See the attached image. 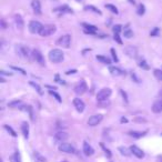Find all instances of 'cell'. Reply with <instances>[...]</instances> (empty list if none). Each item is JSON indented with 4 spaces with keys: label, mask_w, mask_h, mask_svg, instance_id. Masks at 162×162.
Returning a JSON list of instances; mask_svg holds the SVG:
<instances>
[{
    "label": "cell",
    "mask_w": 162,
    "mask_h": 162,
    "mask_svg": "<svg viewBox=\"0 0 162 162\" xmlns=\"http://www.w3.org/2000/svg\"><path fill=\"white\" fill-rule=\"evenodd\" d=\"M63 52L60 49H53L49 52V60L53 63H59L63 60Z\"/></svg>",
    "instance_id": "cell-1"
},
{
    "label": "cell",
    "mask_w": 162,
    "mask_h": 162,
    "mask_svg": "<svg viewBox=\"0 0 162 162\" xmlns=\"http://www.w3.org/2000/svg\"><path fill=\"white\" fill-rule=\"evenodd\" d=\"M16 52L21 58H30V50H29L28 47L22 46V45H17L16 46Z\"/></svg>",
    "instance_id": "cell-2"
},
{
    "label": "cell",
    "mask_w": 162,
    "mask_h": 162,
    "mask_svg": "<svg viewBox=\"0 0 162 162\" xmlns=\"http://www.w3.org/2000/svg\"><path fill=\"white\" fill-rule=\"evenodd\" d=\"M56 26L53 25H46L42 27V29H41V31L39 32V35L41 36V37H48V36H51L53 35L55 32H56Z\"/></svg>",
    "instance_id": "cell-3"
},
{
    "label": "cell",
    "mask_w": 162,
    "mask_h": 162,
    "mask_svg": "<svg viewBox=\"0 0 162 162\" xmlns=\"http://www.w3.org/2000/svg\"><path fill=\"white\" fill-rule=\"evenodd\" d=\"M111 93L112 91L110 88H103L97 93V99H98V101H103V100H106L111 96Z\"/></svg>",
    "instance_id": "cell-4"
},
{
    "label": "cell",
    "mask_w": 162,
    "mask_h": 162,
    "mask_svg": "<svg viewBox=\"0 0 162 162\" xmlns=\"http://www.w3.org/2000/svg\"><path fill=\"white\" fill-rule=\"evenodd\" d=\"M57 43L62 48H69L71 43V36L70 35H65L60 37L58 40H57Z\"/></svg>",
    "instance_id": "cell-5"
},
{
    "label": "cell",
    "mask_w": 162,
    "mask_h": 162,
    "mask_svg": "<svg viewBox=\"0 0 162 162\" xmlns=\"http://www.w3.org/2000/svg\"><path fill=\"white\" fill-rule=\"evenodd\" d=\"M42 27L43 26L41 25L39 21H36V20H32L29 22V31H30L31 33H39L42 29Z\"/></svg>",
    "instance_id": "cell-6"
},
{
    "label": "cell",
    "mask_w": 162,
    "mask_h": 162,
    "mask_svg": "<svg viewBox=\"0 0 162 162\" xmlns=\"http://www.w3.org/2000/svg\"><path fill=\"white\" fill-rule=\"evenodd\" d=\"M59 151L65 152V153H75V147L70 144V143H67V142H61L59 144Z\"/></svg>",
    "instance_id": "cell-7"
},
{
    "label": "cell",
    "mask_w": 162,
    "mask_h": 162,
    "mask_svg": "<svg viewBox=\"0 0 162 162\" xmlns=\"http://www.w3.org/2000/svg\"><path fill=\"white\" fill-rule=\"evenodd\" d=\"M32 58H33L39 65L45 66V63H46V62H45V57H43V55H42L38 49H35V50L32 51Z\"/></svg>",
    "instance_id": "cell-8"
},
{
    "label": "cell",
    "mask_w": 162,
    "mask_h": 162,
    "mask_svg": "<svg viewBox=\"0 0 162 162\" xmlns=\"http://www.w3.org/2000/svg\"><path fill=\"white\" fill-rule=\"evenodd\" d=\"M87 91V83L85 80H81L80 82H78L75 87V92L77 95H83L85 92Z\"/></svg>",
    "instance_id": "cell-9"
},
{
    "label": "cell",
    "mask_w": 162,
    "mask_h": 162,
    "mask_svg": "<svg viewBox=\"0 0 162 162\" xmlns=\"http://www.w3.org/2000/svg\"><path fill=\"white\" fill-rule=\"evenodd\" d=\"M102 119H103L102 114H95V116H91L89 118V120H88V124H89L90 127L98 126V124L102 121Z\"/></svg>",
    "instance_id": "cell-10"
},
{
    "label": "cell",
    "mask_w": 162,
    "mask_h": 162,
    "mask_svg": "<svg viewBox=\"0 0 162 162\" xmlns=\"http://www.w3.org/2000/svg\"><path fill=\"white\" fill-rule=\"evenodd\" d=\"M124 52L128 57L130 58H137L138 56V49L134 46H128L124 48Z\"/></svg>",
    "instance_id": "cell-11"
},
{
    "label": "cell",
    "mask_w": 162,
    "mask_h": 162,
    "mask_svg": "<svg viewBox=\"0 0 162 162\" xmlns=\"http://www.w3.org/2000/svg\"><path fill=\"white\" fill-rule=\"evenodd\" d=\"M73 106H75V108L77 109V111H78V112H83L85 108H86L85 102L82 101L81 99H79V98L73 99Z\"/></svg>",
    "instance_id": "cell-12"
},
{
    "label": "cell",
    "mask_w": 162,
    "mask_h": 162,
    "mask_svg": "<svg viewBox=\"0 0 162 162\" xmlns=\"http://www.w3.org/2000/svg\"><path fill=\"white\" fill-rule=\"evenodd\" d=\"M152 112H154V113H160L162 112V98L160 99H158L156 101L153 102V104H152Z\"/></svg>",
    "instance_id": "cell-13"
},
{
    "label": "cell",
    "mask_w": 162,
    "mask_h": 162,
    "mask_svg": "<svg viewBox=\"0 0 162 162\" xmlns=\"http://www.w3.org/2000/svg\"><path fill=\"white\" fill-rule=\"evenodd\" d=\"M130 150H131V153H133V156H136L139 159H142V158L144 157V152L142 151L139 147H137V146H131Z\"/></svg>",
    "instance_id": "cell-14"
},
{
    "label": "cell",
    "mask_w": 162,
    "mask_h": 162,
    "mask_svg": "<svg viewBox=\"0 0 162 162\" xmlns=\"http://www.w3.org/2000/svg\"><path fill=\"white\" fill-rule=\"evenodd\" d=\"M83 152H85V154L86 156H88V157H90V156H92L93 154V152H95V150H93V148L88 143L87 141L83 142Z\"/></svg>",
    "instance_id": "cell-15"
},
{
    "label": "cell",
    "mask_w": 162,
    "mask_h": 162,
    "mask_svg": "<svg viewBox=\"0 0 162 162\" xmlns=\"http://www.w3.org/2000/svg\"><path fill=\"white\" fill-rule=\"evenodd\" d=\"M31 7L37 15H40L41 14V4L39 0H32L31 2Z\"/></svg>",
    "instance_id": "cell-16"
},
{
    "label": "cell",
    "mask_w": 162,
    "mask_h": 162,
    "mask_svg": "<svg viewBox=\"0 0 162 162\" xmlns=\"http://www.w3.org/2000/svg\"><path fill=\"white\" fill-rule=\"evenodd\" d=\"M15 23L17 26V28L18 29H22L23 27H25V22H23V19H22V17L20 15H16L15 16Z\"/></svg>",
    "instance_id": "cell-17"
},
{
    "label": "cell",
    "mask_w": 162,
    "mask_h": 162,
    "mask_svg": "<svg viewBox=\"0 0 162 162\" xmlns=\"http://www.w3.org/2000/svg\"><path fill=\"white\" fill-rule=\"evenodd\" d=\"M83 27H85V31H86L87 33H96L97 31H98V28H97L96 26H92V25H88V23H83Z\"/></svg>",
    "instance_id": "cell-18"
},
{
    "label": "cell",
    "mask_w": 162,
    "mask_h": 162,
    "mask_svg": "<svg viewBox=\"0 0 162 162\" xmlns=\"http://www.w3.org/2000/svg\"><path fill=\"white\" fill-rule=\"evenodd\" d=\"M56 140L57 141H59L61 143V142H65L69 138V136H68V133L67 132H58L56 134Z\"/></svg>",
    "instance_id": "cell-19"
},
{
    "label": "cell",
    "mask_w": 162,
    "mask_h": 162,
    "mask_svg": "<svg viewBox=\"0 0 162 162\" xmlns=\"http://www.w3.org/2000/svg\"><path fill=\"white\" fill-rule=\"evenodd\" d=\"M21 131H22V134L26 139L29 138V124L27 122H22L21 124Z\"/></svg>",
    "instance_id": "cell-20"
},
{
    "label": "cell",
    "mask_w": 162,
    "mask_h": 162,
    "mask_svg": "<svg viewBox=\"0 0 162 162\" xmlns=\"http://www.w3.org/2000/svg\"><path fill=\"white\" fill-rule=\"evenodd\" d=\"M109 71L111 72L112 76H116V77L123 75L122 70H121V69H119L118 67H112V66H110V67H109Z\"/></svg>",
    "instance_id": "cell-21"
},
{
    "label": "cell",
    "mask_w": 162,
    "mask_h": 162,
    "mask_svg": "<svg viewBox=\"0 0 162 162\" xmlns=\"http://www.w3.org/2000/svg\"><path fill=\"white\" fill-rule=\"evenodd\" d=\"M148 131H130L129 132V136L136 138V139H139V138H142L143 136L147 134Z\"/></svg>",
    "instance_id": "cell-22"
},
{
    "label": "cell",
    "mask_w": 162,
    "mask_h": 162,
    "mask_svg": "<svg viewBox=\"0 0 162 162\" xmlns=\"http://www.w3.org/2000/svg\"><path fill=\"white\" fill-rule=\"evenodd\" d=\"M118 150L120 151V153H121L122 156H126V157H129V156L131 154V150L128 149V148H126V147H119Z\"/></svg>",
    "instance_id": "cell-23"
},
{
    "label": "cell",
    "mask_w": 162,
    "mask_h": 162,
    "mask_svg": "<svg viewBox=\"0 0 162 162\" xmlns=\"http://www.w3.org/2000/svg\"><path fill=\"white\" fill-rule=\"evenodd\" d=\"M29 85H30L31 87H33L36 90H37V92L40 95V96H42L43 95V91H42V89H41V87L38 85V83H36V82H33V81H30L29 82Z\"/></svg>",
    "instance_id": "cell-24"
},
{
    "label": "cell",
    "mask_w": 162,
    "mask_h": 162,
    "mask_svg": "<svg viewBox=\"0 0 162 162\" xmlns=\"http://www.w3.org/2000/svg\"><path fill=\"white\" fill-rule=\"evenodd\" d=\"M85 9H86V10L93 11V12H95V14H98V15H102V12H101V11L99 10V9H98V8H96V7H95V6H91V5L86 6V7H85Z\"/></svg>",
    "instance_id": "cell-25"
},
{
    "label": "cell",
    "mask_w": 162,
    "mask_h": 162,
    "mask_svg": "<svg viewBox=\"0 0 162 162\" xmlns=\"http://www.w3.org/2000/svg\"><path fill=\"white\" fill-rule=\"evenodd\" d=\"M97 60L101 61V62L106 63V65H110L111 63V60L108 57H104V56H97Z\"/></svg>",
    "instance_id": "cell-26"
},
{
    "label": "cell",
    "mask_w": 162,
    "mask_h": 162,
    "mask_svg": "<svg viewBox=\"0 0 162 162\" xmlns=\"http://www.w3.org/2000/svg\"><path fill=\"white\" fill-rule=\"evenodd\" d=\"M108 10H110L112 12V14H116V15H118L119 14V11H118V9H117V7L116 6H113V5H110V4H108V5L104 6Z\"/></svg>",
    "instance_id": "cell-27"
},
{
    "label": "cell",
    "mask_w": 162,
    "mask_h": 162,
    "mask_svg": "<svg viewBox=\"0 0 162 162\" xmlns=\"http://www.w3.org/2000/svg\"><path fill=\"white\" fill-rule=\"evenodd\" d=\"M22 104V102L20 100H14V101H11L8 103V107H10V108H18V107H20Z\"/></svg>",
    "instance_id": "cell-28"
},
{
    "label": "cell",
    "mask_w": 162,
    "mask_h": 162,
    "mask_svg": "<svg viewBox=\"0 0 162 162\" xmlns=\"http://www.w3.org/2000/svg\"><path fill=\"white\" fill-rule=\"evenodd\" d=\"M144 12H146V7L142 5V4H140V5L138 6L137 14H138L139 16H142V15H144Z\"/></svg>",
    "instance_id": "cell-29"
},
{
    "label": "cell",
    "mask_w": 162,
    "mask_h": 162,
    "mask_svg": "<svg viewBox=\"0 0 162 162\" xmlns=\"http://www.w3.org/2000/svg\"><path fill=\"white\" fill-rule=\"evenodd\" d=\"M4 128H5L6 130H7V131L10 133L12 137H17V133H16V131L14 130V129H12V128L10 127V126H8V124H5V126H4Z\"/></svg>",
    "instance_id": "cell-30"
},
{
    "label": "cell",
    "mask_w": 162,
    "mask_h": 162,
    "mask_svg": "<svg viewBox=\"0 0 162 162\" xmlns=\"http://www.w3.org/2000/svg\"><path fill=\"white\" fill-rule=\"evenodd\" d=\"M124 37L127 38H132L133 37V31L130 29V28H124Z\"/></svg>",
    "instance_id": "cell-31"
},
{
    "label": "cell",
    "mask_w": 162,
    "mask_h": 162,
    "mask_svg": "<svg viewBox=\"0 0 162 162\" xmlns=\"http://www.w3.org/2000/svg\"><path fill=\"white\" fill-rule=\"evenodd\" d=\"M153 73H154V77L157 78L158 80L162 81V70H159V69H156V70L153 71Z\"/></svg>",
    "instance_id": "cell-32"
},
{
    "label": "cell",
    "mask_w": 162,
    "mask_h": 162,
    "mask_svg": "<svg viewBox=\"0 0 162 162\" xmlns=\"http://www.w3.org/2000/svg\"><path fill=\"white\" fill-rule=\"evenodd\" d=\"M139 67L140 68H142V69H144V70H148L149 69V65H148L147 62H146V60H141L140 62H139Z\"/></svg>",
    "instance_id": "cell-33"
},
{
    "label": "cell",
    "mask_w": 162,
    "mask_h": 162,
    "mask_svg": "<svg viewBox=\"0 0 162 162\" xmlns=\"http://www.w3.org/2000/svg\"><path fill=\"white\" fill-rule=\"evenodd\" d=\"M100 146H101V148H102V150H103V151H104V153H106V156L108 158H111V152H110V150H109V149H107L106 147H104V146H103V143H101V144H100Z\"/></svg>",
    "instance_id": "cell-34"
},
{
    "label": "cell",
    "mask_w": 162,
    "mask_h": 162,
    "mask_svg": "<svg viewBox=\"0 0 162 162\" xmlns=\"http://www.w3.org/2000/svg\"><path fill=\"white\" fill-rule=\"evenodd\" d=\"M12 70H15V71H18V72H20L21 75H23V76H26L27 75V72H26L23 69H21V68H18V67H14V66H11L10 67Z\"/></svg>",
    "instance_id": "cell-35"
},
{
    "label": "cell",
    "mask_w": 162,
    "mask_h": 162,
    "mask_svg": "<svg viewBox=\"0 0 162 162\" xmlns=\"http://www.w3.org/2000/svg\"><path fill=\"white\" fill-rule=\"evenodd\" d=\"M49 93H50L51 96L55 97V98L57 99V101H58V102H61V101H62V100H61V97L59 96V95H58V93H57L56 91H52V90H50V91H49Z\"/></svg>",
    "instance_id": "cell-36"
},
{
    "label": "cell",
    "mask_w": 162,
    "mask_h": 162,
    "mask_svg": "<svg viewBox=\"0 0 162 162\" xmlns=\"http://www.w3.org/2000/svg\"><path fill=\"white\" fill-rule=\"evenodd\" d=\"M159 32H160V29H159L158 27H156V28H153V30L150 32V36H151V37H156V36L159 35Z\"/></svg>",
    "instance_id": "cell-37"
},
{
    "label": "cell",
    "mask_w": 162,
    "mask_h": 162,
    "mask_svg": "<svg viewBox=\"0 0 162 162\" xmlns=\"http://www.w3.org/2000/svg\"><path fill=\"white\" fill-rule=\"evenodd\" d=\"M121 26L120 25H117V26H114V27H113V32H114V33H120V31H121Z\"/></svg>",
    "instance_id": "cell-38"
},
{
    "label": "cell",
    "mask_w": 162,
    "mask_h": 162,
    "mask_svg": "<svg viewBox=\"0 0 162 162\" xmlns=\"http://www.w3.org/2000/svg\"><path fill=\"white\" fill-rule=\"evenodd\" d=\"M111 55H112V57H113V60L116 61V62H118L119 61V59H118V56H117V52H116V50L114 49H111Z\"/></svg>",
    "instance_id": "cell-39"
},
{
    "label": "cell",
    "mask_w": 162,
    "mask_h": 162,
    "mask_svg": "<svg viewBox=\"0 0 162 162\" xmlns=\"http://www.w3.org/2000/svg\"><path fill=\"white\" fill-rule=\"evenodd\" d=\"M35 157L38 159V161H46V159L42 157V156H40L38 152H35Z\"/></svg>",
    "instance_id": "cell-40"
},
{
    "label": "cell",
    "mask_w": 162,
    "mask_h": 162,
    "mask_svg": "<svg viewBox=\"0 0 162 162\" xmlns=\"http://www.w3.org/2000/svg\"><path fill=\"white\" fill-rule=\"evenodd\" d=\"M15 162H21V158H20V153L17 151L15 153Z\"/></svg>",
    "instance_id": "cell-41"
},
{
    "label": "cell",
    "mask_w": 162,
    "mask_h": 162,
    "mask_svg": "<svg viewBox=\"0 0 162 162\" xmlns=\"http://www.w3.org/2000/svg\"><path fill=\"white\" fill-rule=\"evenodd\" d=\"M114 40L118 42V43H120V45H122V40L120 39V36H119V33H114Z\"/></svg>",
    "instance_id": "cell-42"
},
{
    "label": "cell",
    "mask_w": 162,
    "mask_h": 162,
    "mask_svg": "<svg viewBox=\"0 0 162 162\" xmlns=\"http://www.w3.org/2000/svg\"><path fill=\"white\" fill-rule=\"evenodd\" d=\"M120 93H121V95H122V97H123V98H124V101H126V102H128V97H127V93H126V92L123 91V90H122V89H120Z\"/></svg>",
    "instance_id": "cell-43"
},
{
    "label": "cell",
    "mask_w": 162,
    "mask_h": 162,
    "mask_svg": "<svg viewBox=\"0 0 162 162\" xmlns=\"http://www.w3.org/2000/svg\"><path fill=\"white\" fill-rule=\"evenodd\" d=\"M134 121H137V122H146V120H144V119H140V118H136V119H134Z\"/></svg>",
    "instance_id": "cell-44"
},
{
    "label": "cell",
    "mask_w": 162,
    "mask_h": 162,
    "mask_svg": "<svg viewBox=\"0 0 162 162\" xmlns=\"http://www.w3.org/2000/svg\"><path fill=\"white\" fill-rule=\"evenodd\" d=\"M77 70H68L66 72V75H71V73H76Z\"/></svg>",
    "instance_id": "cell-45"
},
{
    "label": "cell",
    "mask_w": 162,
    "mask_h": 162,
    "mask_svg": "<svg viewBox=\"0 0 162 162\" xmlns=\"http://www.w3.org/2000/svg\"><path fill=\"white\" fill-rule=\"evenodd\" d=\"M1 25H2V28H4V29H6V28H7V25H6V22H5V20H4V19L1 20Z\"/></svg>",
    "instance_id": "cell-46"
},
{
    "label": "cell",
    "mask_w": 162,
    "mask_h": 162,
    "mask_svg": "<svg viewBox=\"0 0 162 162\" xmlns=\"http://www.w3.org/2000/svg\"><path fill=\"white\" fill-rule=\"evenodd\" d=\"M121 122H128V120L126 119V118H122V119H121Z\"/></svg>",
    "instance_id": "cell-47"
},
{
    "label": "cell",
    "mask_w": 162,
    "mask_h": 162,
    "mask_svg": "<svg viewBox=\"0 0 162 162\" xmlns=\"http://www.w3.org/2000/svg\"><path fill=\"white\" fill-rule=\"evenodd\" d=\"M129 2L132 4V5H134V4H136V1H134V0H129Z\"/></svg>",
    "instance_id": "cell-48"
},
{
    "label": "cell",
    "mask_w": 162,
    "mask_h": 162,
    "mask_svg": "<svg viewBox=\"0 0 162 162\" xmlns=\"http://www.w3.org/2000/svg\"><path fill=\"white\" fill-rule=\"evenodd\" d=\"M159 96H160V98H162V89L160 90V92H159Z\"/></svg>",
    "instance_id": "cell-49"
},
{
    "label": "cell",
    "mask_w": 162,
    "mask_h": 162,
    "mask_svg": "<svg viewBox=\"0 0 162 162\" xmlns=\"http://www.w3.org/2000/svg\"><path fill=\"white\" fill-rule=\"evenodd\" d=\"M62 162H68V161H67V160H63V161H62Z\"/></svg>",
    "instance_id": "cell-50"
},
{
    "label": "cell",
    "mask_w": 162,
    "mask_h": 162,
    "mask_svg": "<svg viewBox=\"0 0 162 162\" xmlns=\"http://www.w3.org/2000/svg\"><path fill=\"white\" fill-rule=\"evenodd\" d=\"M77 1H81V0H77Z\"/></svg>",
    "instance_id": "cell-51"
},
{
    "label": "cell",
    "mask_w": 162,
    "mask_h": 162,
    "mask_svg": "<svg viewBox=\"0 0 162 162\" xmlns=\"http://www.w3.org/2000/svg\"><path fill=\"white\" fill-rule=\"evenodd\" d=\"M55 1H56V0H55Z\"/></svg>",
    "instance_id": "cell-52"
}]
</instances>
